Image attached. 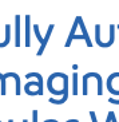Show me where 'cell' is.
<instances>
[{
  "instance_id": "obj_1",
  "label": "cell",
  "mask_w": 119,
  "mask_h": 122,
  "mask_svg": "<svg viewBox=\"0 0 119 122\" xmlns=\"http://www.w3.org/2000/svg\"><path fill=\"white\" fill-rule=\"evenodd\" d=\"M31 78H36V82H27L25 83V86H24L25 93L28 94L31 87L36 86L38 87V95H42L43 94V76H42V74H39V72H28V74H25V79L27 81Z\"/></svg>"
},
{
  "instance_id": "obj_2",
  "label": "cell",
  "mask_w": 119,
  "mask_h": 122,
  "mask_svg": "<svg viewBox=\"0 0 119 122\" xmlns=\"http://www.w3.org/2000/svg\"><path fill=\"white\" fill-rule=\"evenodd\" d=\"M54 28H55V24H50V27H48V30H47V34H46V36L43 38V43L40 44V48L38 50V52H36L38 56H40V55L44 52L46 47H47L48 40H50V38H51V34H52V31H54Z\"/></svg>"
},
{
  "instance_id": "obj_3",
  "label": "cell",
  "mask_w": 119,
  "mask_h": 122,
  "mask_svg": "<svg viewBox=\"0 0 119 122\" xmlns=\"http://www.w3.org/2000/svg\"><path fill=\"white\" fill-rule=\"evenodd\" d=\"M76 20H78V25H80V31H82V35L84 36V40H86V46L87 47H92V42H91L90 36H88V32L86 30V25H84V22H83V18L82 16H76Z\"/></svg>"
},
{
  "instance_id": "obj_4",
  "label": "cell",
  "mask_w": 119,
  "mask_h": 122,
  "mask_svg": "<svg viewBox=\"0 0 119 122\" xmlns=\"http://www.w3.org/2000/svg\"><path fill=\"white\" fill-rule=\"evenodd\" d=\"M15 46L20 47V15L15 16Z\"/></svg>"
},
{
  "instance_id": "obj_5",
  "label": "cell",
  "mask_w": 119,
  "mask_h": 122,
  "mask_svg": "<svg viewBox=\"0 0 119 122\" xmlns=\"http://www.w3.org/2000/svg\"><path fill=\"white\" fill-rule=\"evenodd\" d=\"M25 47L31 46V36H29V32H31V16L29 15H25Z\"/></svg>"
},
{
  "instance_id": "obj_6",
  "label": "cell",
  "mask_w": 119,
  "mask_h": 122,
  "mask_svg": "<svg viewBox=\"0 0 119 122\" xmlns=\"http://www.w3.org/2000/svg\"><path fill=\"white\" fill-rule=\"evenodd\" d=\"M4 76H5V79L10 78V76H12V78L15 79V93H16V95H20V76L16 74V72H7V74H4Z\"/></svg>"
},
{
  "instance_id": "obj_7",
  "label": "cell",
  "mask_w": 119,
  "mask_h": 122,
  "mask_svg": "<svg viewBox=\"0 0 119 122\" xmlns=\"http://www.w3.org/2000/svg\"><path fill=\"white\" fill-rule=\"evenodd\" d=\"M76 28H78V20L75 19V22H74V24H72V27H71V31H70V35H68V38H67V42H66V44H64V47H70L71 46V43H72V40H74V36L76 35Z\"/></svg>"
},
{
  "instance_id": "obj_8",
  "label": "cell",
  "mask_w": 119,
  "mask_h": 122,
  "mask_svg": "<svg viewBox=\"0 0 119 122\" xmlns=\"http://www.w3.org/2000/svg\"><path fill=\"white\" fill-rule=\"evenodd\" d=\"M78 79H79V75L78 72H74L72 74V95H78Z\"/></svg>"
},
{
  "instance_id": "obj_9",
  "label": "cell",
  "mask_w": 119,
  "mask_h": 122,
  "mask_svg": "<svg viewBox=\"0 0 119 122\" xmlns=\"http://www.w3.org/2000/svg\"><path fill=\"white\" fill-rule=\"evenodd\" d=\"M32 30H33V34H35L38 42L42 44V43H43V38H42V34H40V31H39V25H38V24H33V25H32Z\"/></svg>"
},
{
  "instance_id": "obj_10",
  "label": "cell",
  "mask_w": 119,
  "mask_h": 122,
  "mask_svg": "<svg viewBox=\"0 0 119 122\" xmlns=\"http://www.w3.org/2000/svg\"><path fill=\"white\" fill-rule=\"evenodd\" d=\"M0 82H1V95H5V93H7V89H5L7 79L4 76V74H0Z\"/></svg>"
},
{
  "instance_id": "obj_11",
  "label": "cell",
  "mask_w": 119,
  "mask_h": 122,
  "mask_svg": "<svg viewBox=\"0 0 119 122\" xmlns=\"http://www.w3.org/2000/svg\"><path fill=\"white\" fill-rule=\"evenodd\" d=\"M90 117H91V121H92V122H98V119H96V114H95V111H94V110L90 111Z\"/></svg>"
},
{
  "instance_id": "obj_12",
  "label": "cell",
  "mask_w": 119,
  "mask_h": 122,
  "mask_svg": "<svg viewBox=\"0 0 119 122\" xmlns=\"http://www.w3.org/2000/svg\"><path fill=\"white\" fill-rule=\"evenodd\" d=\"M32 122H38V110H32Z\"/></svg>"
},
{
  "instance_id": "obj_13",
  "label": "cell",
  "mask_w": 119,
  "mask_h": 122,
  "mask_svg": "<svg viewBox=\"0 0 119 122\" xmlns=\"http://www.w3.org/2000/svg\"><path fill=\"white\" fill-rule=\"evenodd\" d=\"M108 102L110 103H112V105H119V99H116V98H108Z\"/></svg>"
},
{
  "instance_id": "obj_14",
  "label": "cell",
  "mask_w": 119,
  "mask_h": 122,
  "mask_svg": "<svg viewBox=\"0 0 119 122\" xmlns=\"http://www.w3.org/2000/svg\"><path fill=\"white\" fill-rule=\"evenodd\" d=\"M115 114L114 111H108L107 113V119H106V122H111V118H112V115Z\"/></svg>"
},
{
  "instance_id": "obj_15",
  "label": "cell",
  "mask_w": 119,
  "mask_h": 122,
  "mask_svg": "<svg viewBox=\"0 0 119 122\" xmlns=\"http://www.w3.org/2000/svg\"><path fill=\"white\" fill-rule=\"evenodd\" d=\"M66 122H79V119H75V118H71V119H67Z\"/></svg>"
},
{
  "instance_id": "obj_16",
  "label": "cell",
  "mask_w": 119,
  "mask_h": 122,
  "mask_svg": "<svg viewBox=\"0 0 119 122\" xmlns=\"http://www.w3.org/2000/svg\"><path fill=\"white\" fill-rule=\"evenodd\" d=\"M43 122H59V121H56V119H46Z\"/></svg>"
},
{
  "instance_id": "obj_17",
  "label": "cell",
  "mask_w": 119,
  "mask_h": 122,
  "mask_svg": "<svg viewBox=\"0 0 119 122\" xmlns=\"http://www.w3.org/2000/svg\"><path fill=\"white\" fill-rule=\"evenodd\" d=\"M111 122H118V121H116V117H115V114L112 115V118H111Z\"/></svg>"
},
{
  "instance_id": "obj_18",
  "label": "cell",
  "mask_w": 119,
  "mask_h": 122,
  "mask_svg": "<svg viewBox=\"0 0 119 122\" xmlns=\"http://www.w3.org/2000/svg\"><path fill=\"white\" fill-rule=\"evenodd\" d=\"M116 28H118V30H119V25H118V27H116Z\"/></svg>"
}]
</instances>
